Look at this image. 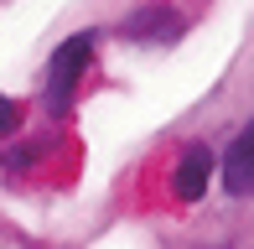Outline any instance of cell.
<instances>
[{"label": "cell", "mask_w": 254, "mask_h": 249, "mask_svg": "<svg viewBox=\"0 0 254 249\" xmlns=\"http://www.w3.org/2000/svg\"><path fill=\"white\" fill-rule=\"evenodd\" d=\"M94 52H99V31L94 26L63 37L47 52V67H42V83H37V104H42L47 120H67L78 109V88H83L88 67H94Z\"/></svg>", "instance_id": "6da1fadb"}, {"label": "cell", "mask_w": 254, "mask_h": 249, "mask_svg": "<svg viewBox=\"0 0 254 249\" xmlns=\"http://www.w3.org/2000/svg\"><path fill=\"white\" fill-rule=\"evenodd\" d=\"M114 37L125 47H171V42L187 37V16H182L171 0H140L135 10H125Z\"/></svg>", "instance_id": "7a4b0ae2"}, {"label": "cell", "mask_w": 254, "mask_h": 249, "mask_svg": "<svg viewBox=\"0 0 254 249\" xmlns=\"http://www.w3.org/2000/svg\"><path fill=\"white\" fill-rule=\"evenodd\" d=\"M166 182H171V197H177V202H202L207 187L218 182V151L207 140L182 145L177 161H171V172H166Z\"/></svg>", "instance_id": "3957f363"}, {"label": "cell", "mask_w": 254, "mask_h": 249, "mask_svg": "<svg viewBox=\"0 0 254 249\" xmlns=\"http://www.w3.org/2000/svg\"><path fill=\"white\" fill-rule=\"evenodd\" d=\"M218 182L234 202H254V120H244V130H234L218 151Z\"/></svg>", "instance_id": "277c9868"}, {"label": "cell", "mask_w": 254, "mask_h": 249, "mask_svg": "<svg viewBox=\"0 0 254 249\" xmlns=\"http://www.w3.org/2000/svg\"><path fill=\"white\" fill-rule=\"evenodd\" d=\"M26 130V104L10 94H0V140H16V135Z\"/></svg>", "instance_id": "5b68a950"}, {"label": "cell", "mask_w": 254, "mask_h": 249, "mask_svg": "<svg viewBox=\"0 0 254 249\" xmlns=\"http://www.w3.org/2000/svg\"><path fill=\"white\" fill-rule=\"evenodd\" d=\"M192 249H239V244H228V239H223V244H192Z\"/></svg>", "instance_id": "8992f818"}]
</instances>
